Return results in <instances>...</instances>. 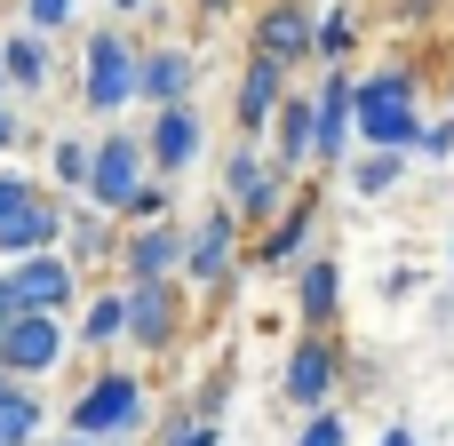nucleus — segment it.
<instances>
[{
    "label": "nucleus",
    "mask_w": 454,
    "mask_h": 446,
    "mask_svg": "<svg viewBox=\"0 0 454 446\" xmlns=\"http://www.w3.org/2000/svg\"><path fill=\"white\" fill-rule=\"evenodd\" d=\"M8 383H16V375H8V359H0V391H8Z\"/></svg>",
    "instance_id": "nucleus-39"
},
{
    "label": "nucleus",
    "mask_w": 454,
    "mask_h": 446,
    "mask_svg": "<svg viewBox=\"0 0 454 446\" xmlns=\"http://www.w3.org/2000/svg\"><path fill=\"white\" fill-rule=\"evenodd\" d=\"M8 287H16V303H24V311H64V303L80 295V263H72V255H56V247H40V255H16Z\"/></svg>",
    "instance_id": "nucleus-8"
},
{
    "label": "nucleus",
    "mask_w": 454,
    "mask_h": 446,
    "mask_svg": "<svg viewBox=\"0 0 454 446\" xmlns=\"http://www.w3.org/2000/svg\"><path fill=\"white\" fill-rule=\"evenodd\" d=\"M295 303H303V327H327L335 319V263H303Z\"/></svg>",
    "instance_id": "nucleus-21"
},
{
    "label": "nucleus",
    "mask_w": 454,
    "mask_h": 446,
    "mask_svg": "<svg viewBox=\"0 0 454 446\" xmlns=\"http://www.w3.org/2000/svg\"><path fill=\"white\" fill-rule=\"evenodd\" d=\"M200 8H207V16H223V8H239V0H200Z\"/></svg>",
    "instance_id": "nucleus-38"
},
{
    "label": "nucleus",
    "mask_w": 454,
    "mask_h": 446,
    "mask_svg": "<svg viewBox=\"0 0 454 446\" xmlns=\"http://www.w3.org/2000/svg\"><path fill=\"white\" fill-rule=\"evenodd\" d=\"M231 223H239V215H207V223L192 231V255H184L192 279H223V263H231Z\"/></svg>",
    "instance_id": "nucleus-18"
},
{
    "label": "nucleus",
    "mask_w": 454,
    "mask_h": 446,
    "mask_svg": "<svg viewBox=\"0 0 454 446\" xmlns=\"http://www.w3.org/2000/svg\"><path fill=\"white\" fill-rule=\"evenodd\" d=\"M303 231H311V200H303V207H295V215H287L271 239H263V263H287V255L303 247Z\"/></svg>",
    "instance_id": "nucleus-24"
},
{
    "label": "nucleus",
    "mask_w": 454,
    "mask_h": 446,
    "mask_svg": "<svg viewBox=\"0 0 454 446\" xmlns=\"http://www.w3.org/2000/svg\"><path fill=\"white\" fill-rule=\"evenodd\" d=\"M0 96H8V56H0Z\"/></svg>",
    "instance_id": "nucleus-40"
},
{
    "label": "nucleus",
    "mask_w": 454,
    "mask_h": 446,
    "mask_svg": "<svg viewBox=\"0 0 454 446\" xmlns=\"http://www.w3.org/2000/svg\"><path fill=\"white\" fill-rule=\"evenodd\" d=\"M144 423V383L136 375H96L88 391H80V407H72V431H88V439H128Z\"/></svg>",
    "instance_id": "nucleus-3"
},
{
    "label": "nucleus",
    "mask_w": 454,
    "mask_h": 446,
    "mask_svg": "<svg viewBox=\"0 0 454 446\" xmlns=\"http://www.w3.org/2000/svg\"><path fill=\"white\" fill-rule=\"evenodd\" d=\"M184 255H192V239H184L176 223H144V231L128 239V279H168Z\"/></svg>",
    "instance_id": "nucleus-13"
},
{
    "label": "nucleus",
    "mask_w": 454,
    "mask_h": 446,
    "mask_svg": "<svg viewBox=\"0 0 454 446\" xmlns=\"http://www.w3.org/2000/svg\"><path fill=\"white\" fill-rule=\"evenodd\" d=\"M160 207H168V192H152V184H144V192H136V200H128V215H144V223H152V215H160Z\"/></svg>",
    "instance_id": "nucleus-32"
},
{
    "label": "nucleus",
    "mask_w": 454,
    "mask_h": 446,
    "mask_svg": "<svg viewBox=\"0 0 454 446\" xmlns=\"http://www.w3.org/2000/svg\"><path fill=\"white\" fill-rule=\"evenodd\" d=\"M24 16H32V32H48V40H56V32L72 24V0H24Z\"/></svg>",
    "instance_id": "nucleus-27"
},
{
    "label": "nucleus",
    "mask_w": 454,
    "mask_h": 446,
    "mask_svg": "<svg viewBox=\"0 0 454 446\" xmlns=\"http://www.w3.org/2000/svg\"><path fill=\"white\" fill-rule=\"evenodd\" d=\"M104 247H112V231H104L96 215H80V223H72V255L88 263V255H104Z\"/></svg>",
    "instance_id": "nucleus-28"
},
{
    "label": "nucleus",
    "mask_w": 454,
    "mask_h": 446,
    "mask_svg": "<svg viewBox=\"0 0 454 446\" xmlns=\"http://www.w3.org/2000/svg\"><path fill=\"white\" fill-rule=\"evenodd\" d=\"M168 446H223V431H215V423H192L184 439H168Z\"/></svg>",
    "instance_id": "nucleus-33"
},
{
    "label": "nucleus",
    "mask_w": 454,
    "mask_h": 446,
    "mask_svg": "<svg viewBox=\"0 0 454 446\" xmlns=\"http://www.w3.org/2000/svg\"><path fill=\"white\" fill-rule=\"evenodd\" d=\"M40 192H32V176H0V223L16 215V207H32Z\"/></svg>",
    "instance_id": "nucleus-29"
},
{
    "label": "nucleus",
    "mask_w": 454,
    "mask_h": 446,
    "mask_svg": "<svg viewBox=\"0 0 454 446\" xmlns=\"http://www.w3.org/2000/svg\"><path fill=\"white\" fill-rule=\"evenodd\" d=\"M176 327H184V295H176V279H128V343H144V351H176Z\"/></svg>",
    "instance_id": "nucleus-6"
},
{
    "label": "nucleus",
    "mask_w": 454,
    "mask_h": 446,
    "mask_svg": "<svg viewBox=\"0 0 454 446\" xmlns=\"http://www.w3.org/2000/svg\"><path fill=\"white\" fill-rule=\"evenodd\" d=\"M8 144H16V120H8V112H0V152H8Z\"/></svg>",
    "instance_id": "nucleus-36"
},
{
    "label": "nucleus",
    "mask_w": 454,
    "mask_h": 446,
    "mask_svg": "<svg viewBox=\"0 0 454 446\" xmlns=\"http://www.w3.org/2000/svg\"><path fill=\"white\" fill-rule=\"evenodd\" d=\"M136 80H144V56H136L120 32H96V40H88V88H80V104L112 120L120 104H136Z\"/></svg>",
    "instance_id": "nucleus-2"
},
{
    "label": "nucleus",
    "mask_w": 454,
    "mask_h": 446,
    "mask_svg": "<svg viewBox=\"0 0 454 446\" xmlns=\"http://www.w3.org/2000/svg\"><path fill=\"white\" fill-rule=\"evenodd\" d=\"M136 96H144V104H184V96H192V56H184V48H152Z\"/></svg>",
    "instance_id": "nucleus-16"
},
{
    "label": "nucleus",
    "mask_w": 454,
    "mask_h": 446,
    "mask_svg": "<svg viewBox=\"0 0 454 446\" xmlns=\"http://www.w3.org/2000/svg\"><path fill=\"white\" fill-rule=\"evenodd\" d=\"M144 160H152V144H136V136H104L96 144V168H88V200L96 207H112V215H128V200L144 192Z\"/></svg>",
    "instance_id": "nucleus-4"
},
{
    "label": "nucleus",
    "mask_w": 454,
    "mask_h": 446,
    "mask_svg": "<svg viewBox=\"0 0 454 446\" xmlns=\"http://www.w3.org/2000/svg\"><path fill=\"white\" fill-rule=\"evenodd\" d=\"M223 192H231V200H239L247 215H263V207L279 200V176H271V168H263L255 152H231V160H223Z\"/></svg>",
    "instance_id": "nucleus-17"
},
{
    "label": "nucleus",
    "mask_w": 454,
    "mask_h": 446,
    "mask_svg": "<svg viewBox=\"0 0 454 446\" xmlns=\"http://www.w3.org/2000/svg\"><path fill=\"white\" fill-rule=\"evenodd\" d=\"M447 144H454V120H431V128H423V144H415V152H423V160H447Z\"/></svg>",
    "instance_id": "nucleus-31"
},
{
    "label": "nucleus",
    "mask_w": 454,
    "mask_h": 446,
    "mask_svg": "<svg viewBox=\"0 0 454 446\" xmlns=\"http://www.w3.org/2000/svg\"><path fill=\"white\" fill-rule=\"evenodd\" d=\"M279 104H287V56L255 48V64H247L239 88H231V120H239V136H263V128L279 120Z\"/></svg>",
    "instance_id": "nucleus-5"
},
{
    "label": "nucleus",
    "mask_w": 454,
    "mask_h": 446,
    "mask_svg": "<svg viewBox=\"0 0 454 446\" xmlns=\"http://www.w3.org/2000/svg\"><path fill=\"white\" fill-rule=\"evenodd\" d=\"M311 104H319V160H343L351 136H359V80L327 72V80L311 88Z\"/></svg>",
    "instance_id": "nucleus-9"
},
{
    "label": "nucleus",
    "mask_w": 454,
    "mask_h": 446,
    "mask_svg": "<svg viewBox=\"0 0 454 446\" xmlns=\"http://www.w3.org/2000/svg\"><path fill=\"white\" fill-rule=\"evenodd\" d=\"M64 239V215L48 207V200H32V207H16L8 223H0V255H40V247H56Z\"/></svg>",
    "instance_id": "nucleus-15"
},
{
    "label": "nucleus",
    "mask_w": 454,
    "mask_h": 446,
    "mask_svg": "<svg viewBox=\"0 0 454 446\" xmlns=\"http://www.w3.org/2000/svg\"><path fill=\"white\" fill-rule=\"evenodd\" d=\"M327 391H335V351L319 343V327L295 343V359H287V399L295 407H327Z\"/></svg>",
    "instance_id": "nucleus-12"
},
{
    "label": "nucleus",
    "mask_w": 454,
    "mask_h": 446,
    "mask_svg": "<svg viewBox=\"0 0 454 446\" xmlns=\"http://www.w3.org/2000/svg\"><path fill=\"white\" fill-rule=\"evenodd\" d=\"M88 168H96V144H56V176L88 192Z\"/></svg>",
    "instance_id": "nucleus-26"
},
{
    "label": "nucleus",
    "mask_w": 454,
    "mask_h": 446,
    "mask_svg": "<svg viewBox=\"0 0 454 446\" xmlns=\"http://www.w3.org/2000/svg\"><path fill=\"white\" fill-rule=\"evenodd\" d=\"M64 351H72V335L56 327V311H16V327L0 335V359H8V375H24V383H40Z\"/></svg>",
    "instance_id": "nucleus-7"
},
{
    "label": "nucleus",
    "mask_w": 454,
    "mask_h": 446,
    "mask_svg": "<svg viewBox=\"0 0 454 446\" xmlns=\"http://www.w3.org/2000/svg\"><path fill=\"white\" fill-rule=\"evenodd\" d=\"M271 136H279V168L319 160V104H311V88H287V104H279V120H271Z\"/></svg>",
    "instance_id": "nucleus-10"
},
{
    "label": "nucleus",
    "mask_w": 454,
    "mask_h": 446,
    "mask_svg": "<svg viewBox=\"0 0 454 446\" xmlns=\"http://www.w3.org/2000/svg\"><path fill=\"white\" fill-rule=\"evenodd\" d=\"M399 160H407V152H375V160H359V176H351V184L375 200V192H391V184H399Z\"/></svg>",
    "instance_id": "nucleus-25"
},
{
    "label": "nucleus",
    "mask_w": 454,
    "mask_h": 446,
    "mask_svg": "<svg viewBox=\"0 0 454 446\" xmlns=\"http://www.w3.org/2000/svg\"><path fill=\"white\" fill-rule=\"evenodd\" d=\"M192 160H200V112L192 104H160V120H152V168L184 176Z\"/></svg>",
    "instance_id": "nucleus-11"
},
{
    "label": "nucleus",
    "mask_w": 454,
    "mask_h": 446,
    "mask_svg": "<svg viewBox=\"0 0 454 446\" xmlns=\"http://www.w3.org/2000/svg\"><path fill=\"white\" fill-rule=\"evenodd\" d=\"M112 335H128V295H96L80 319V343H112Z\"/></svg>",
    "instance_id": "nucleus-22"
},
{
    "label": "nucleus",
    "mask_w": 454,
    "mask_h": 446,
    "mask_svg": "<svg viewBox=\"0 0 454 446\" xmlns=\"http://www.w3.org/2000/svg\"><path fill=\"white\" fill-rule=\"evenodd\" d=\"M16 311H24V303H16V287H8V271H0V335L16 327Z\"/></svg>",
    "instance_id": "nucleus-34"
},
{
    "label": "nucleus",
    "mask_w": 454,
    "mask_h": 446,
    "mask_svg": "<svg viewBox=\"0 0 454 446\" xmlns=\"http://www.w3.org/2000/svg\"><path fill=\"white\" fill-rule=\"evenodd\" d=\"M359 48V16L351 8H335V16H319V56L335 64V56H351Z\"/></svg>",
    "instance_id": "nucleus-23"
},
{
    "label": "nucleus",
    "mask_w": 454,
    "mask_h": 446,
    "mask_svg": "<svg viewBox=\"0 0 454 446\" xmlns=\"http://www.w3.org/2000/svg\"><path fill=\"white\" fill-rule=\"evenodd\" d=\"M0 56H8V88H40V80H48V32H32V24H24Z\"/></svg>",
    "instance_id": "nucleus-20"
},
{
    "label": "nucleus",
    "mask_w": 454,
    "mask_h": 446,
    "mask_svg": "<svg viewBox=\"0 0 454 446\" xmlns=\"http://www.w3.org/2000/svg\"><path fill=\"white\" fill-rule=\"evenodd\" d=\"M359 144H367V152H415V144H423L415 80H407V72H375V80H359Z\"/></svg>",
    "instance_id": "nucleus-1"
},
{
    "label": "nucleus",
    "mask_w": 454,
    "mask_h": 446,
    "mask_svg": "<svg viewBox=\"0 0 454 446\" xmlns=\"http://www.w3.org/2000/svg\"><path fill=\"white\" fill-rule=\"evenodd\" d=\"M32 431H40V399H32V383L16 375V383L0 391V446H32Z\"/></svg>",
    "instance_id": "nucleus-19"
},
{
    "label": "nucleus",
    "mask_w": 454,
    "mask_h": 446,
    "mask_svg": "<svg viewBox=\"0 0 454 446\" xmlns=\"http://www.w3.org/2000/svg\"><path fill=\"white\" fill-rule=\"evenodd\" d=\"M255 48H271V56H303V48H319V16H303V0H279L263 24H255Z\"/></svg>",
    "instance_id": "nucleus-14"
},
{
    "label": "nucleus",
    "mask_w": 454,
    "mask_h": 446,
    "mask_svg": "<svg viewBox=\"0 0 454 446\" xmlns=\"http://www.w3.org/2000/svg\"><path fill=\"white\" fill-rule=\"evenodd\" d=\"M303 446H343V423H335L327 407H311V431H303Z\"/></svg>",
    "instance_id": "nucleus-30"
},
{
    "label": "nucleus",
    "mask_w": 454,
    "mask_h": 446,
    "mask_svg": "<svg viewBox=\"0 0 454 446\" xmlns=\"http://www.w3.org/2000/svg\"><path fill=\"white\" fill-rule=\"evenodd\" d=\"M383 446H415V431H383Z\"/></svg>",
    "instance_id": "nucleus-37"
},
{
    "label": "nucleus",
    "mask_w": 454,
    "mask_h": 446,
    "mask_svg": "<svg viewBox=\"0 0 454 446\" xmlns=\"http://www.w3.org/2000/svg\"><path fill=\"white\" fill-rule=\"evenodd\" d=\"M56 446H104V439H88V431H64V439H56Z\"/></svg>",
    "instance_id": "nucleus-35"
}]
</instances>
